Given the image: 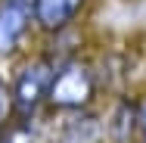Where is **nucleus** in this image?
I'll return each instance as SVG.
<instances>
[{"label": "nucleus", "instance_id": "f257e3e1", "mask_svg": "<svg viewBox=\"0 0 146 143\" xmlns=\"http://www.w3.org/2000/svg\"><path fill=\"white\" fill-rule=\"evenodd\" d=\"M100 103H103V87H100L96 65L90 56V37L84 28H78L68 34L65 50L59 56L44 115L90 112V109H100Z\"/></svg>", "mask_w": 146, "mask_h": 143}, {"label": "nucleus", "instance_id": "f03ea898", "mask_svg": "<svg viewBox=\"0 0 146 143\" xmlns=\"http://www.w3.org/2000/svg\"><path fill=\"white\" fill-rule=\"evenodd\" d=\"M65 41H68V34L56 37V41H37L28 53H22L16 62L6 65V81H9V93H13V118L16 121L44 118L50 81L56 75Z\"/></svg>", "mask_w": 146, "mask_h": 143}, {"label": "nucleus", "instance_id": "7ed1b4c3", "mask_svg": "<svg viewBox=\"0 0 146 143\" xmlns=\"http://www.w3.org/2000/svg\"><path fill=\"white\" fill-rule=\"evenodd\" d=\"M37 44L34 0H0V69Z\"/></svg>", "mask_w": 146, "mask_h": 143}, {"label": "nucleus", "instance_id": "20e7f679", "mask_svg": "<svg viewBox=\"0 0 146 143\" xmlns=\"http://www.w3.org/2000/svg\"><path fill=\"white\" fill-rule=\"evenodd\" d=\"M96 0H34V31L37 41H56L84 28Z\"/></svg>", "mask_w": 146, "mask_h": 143}, {"label": "nucleus", "instance_id": "39448f33", "mask_svg": "<svg viewBox=\"0 0 146 143\" xmlns=\"http://www.w3.org/2000/svg\"><path fill=\"white\" fill-rule=\"evenodd\" d=\"M0 143H50L47 118H31V121H9L0 131Z\"/></svg>", "mask_w": 146, "mask_h": 143}, {"label": "nucleus", "instance_id": "423d86ee", "mask_svg": "<svg viewBox=\"0 0 146 143\" xmlns=\"http://www.w3.org/2000/svg\"><path fill=\"white\" fill-rule=\"evenodd\" d=\"M13 121V93H9V81H6V69H0V131Z\"/></svg>", "mask_w": 146, "mask_h": 143}, {"label": "nucleus", "instance_id": "0eeeda50", "mask_svg": "<svg viewBox=\"0 0 146 143\" xmlns=\"http://www.w3.org/2000/svg\"><path fill=\"white\" fill-rule=\"evenodd\" d=\"M134 112H137V134L146 140V87H134Z\"/></svg>", "mask_w": 146, "mask_h": 143}, {"label": "nucleus", "instance_id": "6e6552de", "mask_svg": "<svg viewBox=\"0 0 146 143\" xmlns=\"http://www.w3.org/2000/svg\"><path fill=\"white\" fill-rule=\"evenodd\" d=\"M137 143H146V140H137Z\"/></svg>", "mask_w": 146, "mask_h": 143}]
</instances>
